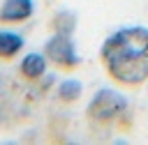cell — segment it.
<instances>
[{"instance_id":"1","label":"cell","mask_w":148,"mask_h":145,"mask_svg":"<svg viewBox=\"0 0 148 145\" xmlns=\"http://www.w3.org/2000/svg\"><path fill=\"white\" fill-rule=\"evenodd\" d=\"M99 60L106 69V76L120 87L136 90L148 81V55L125 48L116 32L104 39L99 48Z\"/></svg>"},{"instance_id":"2","label":"cell","mask_w":148,"mask_h":145,"mask_svg":"<svg viewBox=\"0 0 148 145\" xmlns=\"http://www.w3.org/2000/svg\"><path fill=\"white\" fill-rule=\"evenodd\" d=\"M86 120L95 131H127L132 129V108L123 92L102 87L86 106Z\"/></svg>"},{"instance_id":"3","label":"cell","mask_w":148,"mask_h":145,"mask_svg":"<svg viewBox=\"0 0 148 145\" xmlns=\"http://www.w3.org/2000/svg\"><path fill=\"white\" fill-rule=\"evenodd\" d=\"M42 53L46 55L49 64H53L58 71L72 74V71H76V69L81 67V55H79V51H76V46H74L72 35L53 32V35L46 39Z\"/></svg>"},{"instance_id":"4","label":"cell","mask_w":148,"mask_h":145,"mask_svg":"<svg viewBox=\"0 0 148 145\" xmlns=\"http://www.w3.org/2000/svg\"><path fill=\"white\" fill-rule=\"evenodd\" d=\"M35 2L32 0H5L0 7V25H18L32 18Z\"/></svg>"},{"instance_id":"5","label":"cell","mask_w":148,"mask_h":145,"mask_svg":"<svg viewBox=\"0 0 148 145\" xmlns=\"http://www.w3.org/2000/svg\"><path fill=\"white\" fill-rule=\"evenodd\" d=\"M46 64H49V60H46L44 53L30 51V53H25V55L21 58V62H18V74H21L23 81L35 83V81H39V78L46 74Z\"/></svg>"},{"instance_id":"6","label":"cell","mask_w":148,"mask_h":145,"mask_svg":"<svg viewBox=\"0 0 148 145\" xmlns=\"http://www.w3.org/2000/svg\"><path fill=\"white\" fill-rule=\"evenodd\" d=\"M116 35L120 37V41L125 44V48H130L134 53H146L148 55V28H143V25H130V28L116 30Z\"/></svg>"},{"instance_id":"7","label":"cell","mask_w":148,"mask_h":145,"mask_svg":"<svg viewBox=\"0 0 148 145\" xmlns=\"http://www.w3.org/2000/svg\"><path fill=\"white\" fill-rule=\"evenodd\" d=\"M25 39L14 30H0V62H12L23 51Z\"/></svg>"},{"instance_id":"8","label":"cell","mask_w":148,"mask_h":145,"mask_svg":"<svg viewBox=\"0 0 148 145\" xmlns=\"http://www.w3.org/2000/svg\"><path fill=\"white\" fill-rule=\"evenodd\" d=\"M81 94H83V85L76 78H65L56 87V97L60 104H74V101H79Z\"/></svg>"},{"instance_id":"9","label":"cell","mask_w":148,"mask_h":145,"mask_svg":"<svg viewBox=\"0 0 148 145\" xmlns=\"http://www.w3.org/2000/svg\"><path fill=\"white\" fill-rule=\"evenodd\" d=\"M53 32H60V35H72L76 30V16L72 12H58L53 18H51V25H49Z\"/></svg>"},{"instance_id":"10","label":"cell","mask_w":148,"mask_h":145,"mask_svg":"<svg viewBox=\"0 0 148 145\" xmlns=\"http://www.w3.org/2000/svg\"><path fill=\"white\" fill-rule=\"evenodd\" d=\"M0 90H2V76H0Z\"/></svg>"}]
</instances>
